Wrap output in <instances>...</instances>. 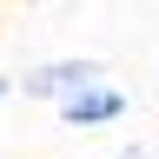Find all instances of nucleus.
<instances>
[{
	"label": "nucleus",
	"instance_id": "7ed1b4c3",
	"mask_svg": "<svg viewBox=\"0 0 159 159\" xmlns=\"http://www.w3.org/2000/svg\"><path fill=\"white\" fill-rule=\"evenodd\" d=\"M7 99H13V73H0V106H7Z\"/></svg>",
	"mask_w": 159,
	"mask_h": 159
},
{
	"label": "nucleus",
	"instance_id": "f257e3e1",
	"mask_svg": "<svg viewBox=\"0 0 159 159\" xmlns=\"http://www.w3.org/2000/svg\"><path fill=\"white\" fill-rule=\"evenodd\" d=\"M93 80H106V60H93V53H73V60H33L27 73H13V93H27V99H47V106H60L66 93L93 86Z\"/></svg>",
	"mask_w": 159,
	"mask_h": 159
},
{
	"label": "nucleus",
	"instance_id": "f03ea898",
	"mask_svg": "<svg viewBox=\"0 0 159 159\" xmlns=\"http://www.w3.org/2000/svg\"><path fill=\"white\" fill-rule=\"evenodd\" d=\"M60 126H73V133H99V126H119V119L133 113V99L113 86V80H93V86H80V93H66L60 99Z\"/></svg>",
	"mask_w": 159,
	"mask_h": 159
}]
</instances>
